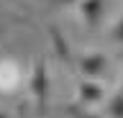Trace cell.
Listing matches in <instances>:
<instances>
[{
  "mask_svg": "<svg viewBox=\"0 0 123 118\" xmlns=\"http://www.w3.org/2000/svg\"><path fill=\"white\" fill-rule=\"evenodd\" d=\"M31 93H33V100H36V110L38 113H46V108H49V67H46V62L41 56L33 62Z\"/></svg>",
  "mask_w": 123,
  "mask_h": 118,
  "instance_id": "1",
  "label": "cell"
},
{
  "mask_svg": "<svg viewBox=\"0 0 123 118\" xmlns=\"http://www.w3.org/2000/svg\"><path fill=\"white\" fill-rule=\"evenodd\" d=\"M110 39L115 41V44H123V16L115 21V26L110 28Z\"/></svg>",
  "mask_w": 123,
  "mask_h": 118,
  "instance_id": "7",
  "label": "cell"
},
{
  "mask_svg": "<svg viewBox=\"0 0 123 118\" xmlns=\"http://www.w3.org/2000/svg\"><path fill=\"white\" fill-rule=\"evenodd\" d=\"M108 64H110V56L103 54V51H90V54H82L80 56V72H82L85 77H100V75H105L108 72Z\"/></svg>",
  "mask_w": 123,
  "mask_h": 118,
  "instance_id": "2",
  "label": "cell"
},
{
  "mask_svg": "<svg viewBox=\"0 0 123 118\" xmlns=\"http://www.w3.org/2000/svg\"><path fill=\"white\" fill-rule=\"evenodd\" d=\"M49 36H51V44H54V51H56V56H59L64 64H72V54H69V44H67V36L56 28V26H51L49 28Z\"/></svg>",
  "mask_w": 123,
  "mask_h": 118,
  "instance_id": "5",
  "label": "cell"
},
{
  "mask_svg": "<svg viewBox=\"0 0 123 118\" xmlns=\"http://www.w3.org/2000/svg\"><path fill=\"white\" fill-rule=\"evenodd\" d=\"M0 118H8V116H3V113H0Z\"/></svg>",
  "mask_w": 123,
  "mask_h": 118,
  "instance_id": "10",
  "label": "cell"
},
{
  "mask_svg": "<svg viewBox=\"0 0 123 118\" xmlns=\"http://www.w3.org/2000/svg\"><path fill=\"white\" fill-rule=\"evenodd\" d=\"M108 116L110 118H123V90L121 93H115L110 100H108Z\"/></svg>",
  "mask_w": 123,
  "mask_h": 118,
  "instance_id": "6",
  "label": "cell"
},
{
  "mask_svg": "<svg viewBox=\"0 0 123 118\" xmlns=\"http://www.w3.org/2000/svg\"><path fill=\"white\" fill-rule=\"evenodd\" d=\"M105 98V90L103 85L92 82V80H80L77 85V108H87V105H95Z\"/></svg>",
  "mask_w": 123,
  "mask_h": 118,
  "instance_id": "3",
  "label": "cell"
},
{
  "mask_svg": "<svg viewBox=\"0 0 123 118\" xmlns=\"http://www.w3.org/2000/svg\"><path fill=\"white\" fill-rule=\"evenodd\" d=\"M67 113H69L72 118H98L95 113H87L85 108H77V105H69V108H67Z\"/></svg>",
  "mask_w": 123,
  "mask_h": 118,
  "instance_id": "8",
  "label": "cell"
},
{
  "mask_svg": "<svg viewBox=\"0 0 123 118\" xmlns=\"http://www.w3.org/2000/svg\"><path fill=\"white\" fill-rule=\"evenodd\" d=\"M105 0H80V10H82V18L87 28H98L105 18Z\"/></svg>",
  "mask_w": 123,
  "mask_h": 118,
  "instance_id": "4",
  "label": "cell"
},
{
  "mask_svg": "<svg viewBox=\"0 0 123 118\" xmlns=\"http://www.w3.org/2000/svg\"><path fill=\"white\" fill-rule=\"evenodd\" d=\"M56 5H74V3H80V0H54Z\"/></svg>",
  "mask_w": 123,
  "mask_h": 118,
  "instance_id": "9",
  "label": "cell"
}]
</instances>
